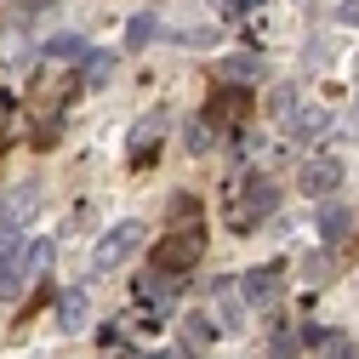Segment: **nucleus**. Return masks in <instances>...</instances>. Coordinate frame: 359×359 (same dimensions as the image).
<instances>
[{
  "label": "nucleus",
  "instance_id": "nucleus-1",
  "mask_svg": "<svg viewBox=\"0 0 359 359\" xmlns=\"http://www.w3.org/2000/svg\"><path fill=\"white\" fill-rule=\"evenodd\" d=\"M52 268V240H18L0 251V297H18L29 280H40Z\"/></svg>",
  "mask_w": 359,
  "mask_h": 359
},
{
  "label": "nucleus",
  "instance_id": "nucleus-2",
  "mask_svg": "<svg viewBox=\"0 0 359 359\" xmlns=\"http://www.w3.org/2000/svg\"><path fill=\"white\" fill-rule=\"evenodd\" d=\"M274 205H280V189L268 183V177H245V183L234 189V200H229V229L234 234H251Z\"/></svg>",
  "mask_w": 359,
  "mask_h": 359
},
{
  "label": "nucleus",
  "instance_id": "nucleus-3",
  "mask_svg": "<svg viewBox=\"0 0 359 359\" xmlns=\"http://www.w3.org/2000/svg\"><path fill=\"white\" fill-rule=\"evenodd\" d=\"M205 251V222H189V229H171L165 240H154V268L165 274H189Z\"/></svg>",
  "mask_w": 359,
  "mask_h": 359
},
{
  "label": "nucleus",
  "instance_id": "nucleus-4",
  "mask_svg": "<svg viewBox=\"0 0 359 359\" xmlns=\"http://www.w3.org/2000/svg\"><path fill=\"white\" fill-rule=\"evenodd\" d=\"M280 131H285L291 143H313V137H325V131H331V114H325L320 103L285 97V103H280Z\"/></svg>",
  "mask_w": 359,
  "mask_h": 359
},
{
  "label": "nucleus",
  "instance_id": "nucleus-5",
  "mask_svg": "<svg viewBox=\"0 0 359 359\" xmlns=\"http://www.w3.org/2000/svg\"><path fill=\"white\" fill-rule=\"evenodd\" d=\"M149 240V229H143V222H114V229L97 240V251H92V268H120L131 251H137Z\"/></svg>",
  "mask_w": 359,
  "mask_h": 359
},
{
  "label": "nucleus",
  "instance_id": "nucleus-6",
  "mask_svg": "<svg viewBox=\"0 0 359 359\" xmlns=\"http://www.w3.org/2000/svg\"><path fill=\"white\" fill-rule=\"evenodd\" d=\"M240 285V302L245 308H274L280 302V285H285V268L280 262H262V268H251L245 280H234Z\"/></svg>",
  "mask_w": 359,
  "mask_h": 359
},
{
  "label": "nucleus",
  "instance_id": "nucleus-7",
  "mask_svg": "<svg viewBox=\"0 0 359 359\" xmlns=\"http://www.w3.org/2000/svg\"><path fill=\"white\" fill-rule=\"evenodd\" d=\"M297 183H302V194H337V189H342V160H337V154H313V160H302Z\"/></svg>",
  "mask_w": 359,
  "mask_h": 359
},
{
  "label": "nucleus",
  "instance_id": "nucleus-8",
  "mask_svg": "<svg viewBox=\"0 0 359 359\" xmlns=\"http://www.w3.org/2000/svg\"><path fill=\"white\" fill-rule=\"evenodd\" d=\"M137 302H143V308H171V302H177V274L149 268V274L137 280Z\"/></svg>",
  "mask_w": 359,
  "mask_h": 359
},
{
  "label": "nucleus",
  "instance_id": "nucleus-9",
  "mask_svg": "<svg viewBox=\"0 0 359 359\" xmlns=\"http://www.w3.org/2000/svg\"><path fill=\"white\" fill-rule=\"evenodd\" d=\"M211 120H229V126L251 120V92H240V86H217V92H211Z\"/></svg>",
  "mask_w": 359,
  "mask_h": 359
},
{
  "label": "nucleus",
  "instance_id": "nucleus-10",
  "mask_svg": "<svg viewBox=\"0 0 359 359\" xmlns=\"http://www.w3.org/2000/svg\"><path fill=\"white\" fill-rule=\"evenodd\" d=\"M353 229H359V217L348 211V205H320V234L331 240V245H342V240H353Z\"/></svg>",
  "mask_w": 359,
  "mask_h": 359
},
{
  "label": "nucleus",
  "instance_id": "nucleus-11",
  "mask_svg": "<svg viewBox=\"0 0 359 359\" xmlns=\"http://www.w3.org/2000/svg\"><path fill=\"white\" fill-rule=\"evenodd\" d=\"M86 52H92V46H86L80 34H57V40H46V52H40V57H46L52 69H74Z\"/></svg>",
  "mask_w": 359,
  "mask_h": 359
},
{
  "label": "nucleus",
  "instance_id": "nucleus-12",
  "mask_svg": "<svg viewBox=\"0 0 359 359\" xmlns=\"http://www.w3.org/2000/svg\"><path fill=\"white\" fill-rule=\"evenodd\" d=\"M149 143H160V114H154V120H137V126H131V165H137V171H143V165L160 154V149H149Z\"/></svg>",
  "mask_w": 359,
  "mask_h": 359
},
{
  "label": "nucleus",
  "instance_id": "nucleus-13",
  "mask_svg": "<svg viewBox=\"0 0 359 359\" xmlns=\"http://www.w3.org/2000/svg\"><path fill=\"white\" fill-rule=\"evenodd\" d=\"M57 325L63 331H80L86 325V291H63L57 297Z\"/></svg>",
  "mask_w": 359,
  "mask_h": 359
},
{
  "label": "nucleus",
  "instance_id": "nucleus-14",
  "mask_svg": "<svg viewBox=\"0 0 359 359\" xmlns=\"http://www.w3.org/2000/svg\"><path fill=\"white\" fill-rule=\"evenodd\" d=\"M302 348V325H274V337H268V359H291Z\"/></svg>",
  "mask_w": 359,
  "mask_h": 359
},
{
  "label": "nucleus",
  "instance_id": "nucleus-15",
  "mask_svg": "<svg viewBox=\"0 0 359 359\" xmlns=\"http://www.w3.org/2000/svg\"><path fill=\"white\" fill-rule=\"evenodd\" d=\"M320 353H325V359H359V342L342 337V331H325V337H320Z\"/></svg>",
  "mask_w": 359,
  "mask_h": 359
},
{
  "label": "nucleus",
  "instance_id": "nucleus-16",
  "mask_svg": "<svg viewBox=\"0 0 359 359\" xmlns=\"http://www.w3.org/2000/svg\"><path fill=\"white\" fill-rule=\"evenodd\" d=\"M183 337H189V348H205V342H217L222 331L205 320V313H189V325H183Z\"/></svg>",
  "mask_w": 359,
  "mask_h": 359
},
{
  "label": "nucleus",
  "instance_id": "nucleus-17",
  "mask_svg": "<svg viewBox=\"0 0 359 359\" xmlns=\"http://www.w3.org/2000/svg\"><path fill=\"white\" fill-rule=\"evenodd\" d=\"M80 63H86V86H103V80L114 74V57H109V52H86Z\"/></svg>",
  "mask_w": 359,
  "mask_h": 359
},
{
  "label": "nucleus",
  "instance_id": "nucleus-18",
  "mask_svg": "<svg viewBox=\"0 0 359 359\" xmlns=\"http://www.w3.org/2000/svg\"><path fill=\"white\" fill-rule=\"evenodd\" d=\"M222 74H229V80H257V74H262V63L240 52V57H222Z\"/></svg>",
  "mask_w": 359,
  "mask_h": 359
},
{
  "label": "nucleus",
  "instance_id": "nucleus-19",
  "mask_svg": "<svg viewBox=\"0 0 359 359\" xmlns=\"http://www.w3.org/2000/svg\"><path fill=\"white\" fill-rule=\"evenodd\" d=\"M34 205H40V200H34V189H18V194L6 200V211H0V217H6V222H18V217H29Z\"/></svg>",
  "mask_w": 359,
  "mask_h": 359
},
{
  "label": "nucleus",
  "instance_id": "nucleus-20",
  "mask_svg": "<svg viewBox=\"0 0 359 359\" xmlns=\"http://www.w3.org/2000/svg\"><path fill=\"white\" fill-rule=\"evenodd\" d=\"M154 12H143V18H131V29H126V40H131V46H149V40H154Z\"/></svg>",
  "mask_w": 359,
  "mask_h": 359
},
{
  "label": "nucleus",
  "instance_id": "nucleus-21",
  "mask_svg": "<svg viewBox=\"0 0 359 359\" xmlns=\"http://www.w3.org/2000/svg\"><path fill=\"white\" fill-rule=\"evenodd\" d=\"M171 222H177V229L200 222V205H194V194H177V200H171Z\"/></svg>",
  "mask_w": 359,
  "mask_h": 359
},
{
  "label": "nucleus",
  "instance_id": "nucleus-22",
  "mask_svg": "<svg viewBox=\"0 0 359 359\" xmlns=\"http://www.w3.org/2000/svg\"><path fill=\"white\" fill-rule=\"evenodd\" d=\"M189 154H211V120H194L189 126Z\"/></svg>",
  "mask_w": 359,
  "mask_h": 359
},
{
  "label": "nucleus",
  "instance_id": "nucleus-23",
  "mask_svg": "<svg viewBox=\"0 0 359 359\" xmlns=\"http://www.w3.org/2000/svg\"><path fill=\"white\" fill-rule=\"evenodd\" d=\"M262 0H211V12H222V18H240V12H257Z\"/></svg>",
  "mask_w": 359,
  "mask_h": 359
},
{
  "label": "nucleus",
  "instance_id": "nucleus-24",
  "mask_svg": "<svg viewBox=\"0 0 359 359\" xmlns=\"http://www.w3.org/2000/svg\"><path fill=\"white\" fill-rule=\"evenodd\" d=\"M337 18H342L348 29H359V0H342V12H337Z\"/></svg>",
  "mask_w": 359,
  "mask_h": 359
},
{
  "label": "nucleus",
  "instance_id": "nucleus-25",
  "mask_svg": "<svg viewBox=\"0 0 359 359\" xmlns=\"http://www.w3.org/2000/svg\"><path fill=\"white\" fill-rule=\"evenodd\" d=\"M154 359H165V353H154Z\"/></svg>",
  "mask_w": 359,
  "mask_h": 359
}]
</instances>
